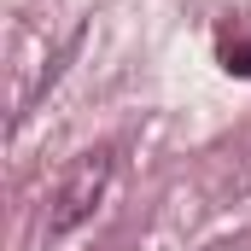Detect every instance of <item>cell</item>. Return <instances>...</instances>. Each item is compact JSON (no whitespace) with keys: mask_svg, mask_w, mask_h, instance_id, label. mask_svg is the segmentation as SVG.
Segmentation results:
<instances>
[{"mask_svg":"<svg viewBox=\"0 0 251 251\" xmlns=\"http://www.w3.org/2000/svg\"><path fill=\"white\" fill-rule=\"evenodd\" d=\"M105 181H111V152H82V158H76V170L64 176L59 199H53V234H70V228L100 204Z\"/></svg>","mask_w":251,"mask_h":251,"instance_id":"6da1fadb","label":"cell"},{"mask_svg":"<svg viewBox=\"0 0 251 251\" xmlns=\"http://www.w3.org/2000/svg\"><path fill=\"white\" fill-rule=\"evenodd\" d=\"M216 59L234 76H251V12H234L222 29H216Z\"/></svg>","mask_w":251,"mask_h":251,"instance_id":"7a4b0ae2","label":"cell"}]
</instances>
